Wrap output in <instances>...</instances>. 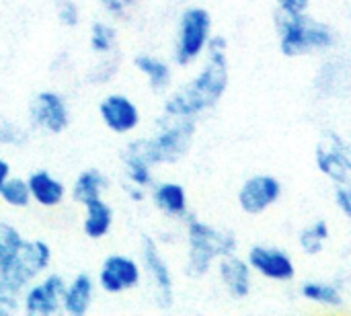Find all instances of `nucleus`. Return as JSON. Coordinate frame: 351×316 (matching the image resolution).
<instances>
[{"label": "nucleus", "instance_id": "nucleus-1", "mask_svg": "<svg viewBox=\"0 0 351 316\" xmlns=\"http://www.w3.org/2000/svg\"><path fill=\"white\" fill-rule=\"evenodd\" d=\"M228 43L222 35H212L206 49L204 68L162 103V115L197 119L218 105L228 88Z\"/></svg>", "mask_w": 351, "mask_h": 316}, {"label": "nucleus", "instance_id": "nucleus-2", "mask_svg": "<svg viewBox=\"0 0 351 316\" xmlns=\"http://www.w3.org/2000/svg\"><path fill=\"white\" fill-rule=\"evenodd\" d=\"M195 119L162 115L152 136L136 138L132 144L152 167L173 165L189 152L195 138Z\"/></svg>", "mask_w": 351, "mask_h": 316}, {"label": "nucleus", "instance_id": "nucleus-3", "mask_svg": "<svg viewBox=\"0 0 351 316\" xmlns=\"http://www.w3.org/2000/svg\"><path fill=\"white\" fill-rule=\"evenodd\" d=\"M185 239H187L185 271L189 278H204L206 274H210L214 263L237 251V239L230 232H222L212 224L191 216L187 218Z\"/></svg>", "mask_w": 351, "mask_h": 316}, {"label": "nucleus", "instance_id": "nucleus-4", "mask_svg": "<svg viewBox=\"0 0 351 316\" xmlns=\"http://www.w3.org/2000/svg\"><path fill=\"white\" fill-rule=\"evenodd\" d=\"M280 29V49L288 58L308 56L315 51H323L335 43L333 31L306 16L304 12H280L278 16Z\"/></svg>", "mask_w": 351, "mask_h": 316}, {"label": "nucleus", "instance_id": "nucleus-5", "mask_svg": "<svg viewBox=\"0 0 351 316\" xmlns=\"http://www.w3.org/2000/svg\"><path fill=\"white\" fill-rule=\"evenodd\" d=\"M51 265V247L41 241L33 239L27 241L19 255L0 269V298H21L23 290L41 278Z\"/></svg>", "mask_w": 351, "mask_h": 316}, {"label": "nucleus", "instance_id": "nucleus-6", "mask_svg": "<svg viewBox=\"0 0 351 316\" xmlns=\"http://www.w3.org/2000/svg\"><path fill=\"white\" fill-rule=\"evenodd\" d=\"M212 39V14L204 6H189L179 16V29L173 49L177 66H191L197 62Z\"/></svg>", "mask_w": 351, "mask_h": 316}, {"label": "nucleus", "instance_id": "nucleus-7", "mask_svg": "<svg viewBox=\"0 0 351 316\" xmlns=\"http://www.w3.org/2000/svg\"><path fill=\"white\" fill-rule=\"evenodd\" d=\"M140 263H142L146 280L150 282L156 304L160 308H171L175 300L173 271L169 267L167 257L160 251V245L148 234H142L140 239Z\"/></svg>", "mask_w": 351, "mask_h": 316}, {"label": "nucleus", "instance_id": "nucleus-8", "mask_svg": "<svg viewBox=\"0 0 351 316\" xmlns=\"http://www.w3.org/2000/svg\"><path fill=\"white\" fill-rule=\"evenodd\" d=\"M142 280H144V269H142L140 259L132 255H123V253L107 255L97 274L99 290L111 296H119V294L140 288Z\"/></svg>", "mask_w": 351, "mask_h": 316}, {"label": "nucleus", "instance_id": "nucleus-9", "mask_svg": "<svg viewBox=\"0 0 351 316\" xmlns=\"http://www.w3.org/2000/svg\"><path fill=\"white\" fill-rule=\"evenodd\" d=\"M66 280L60 274H43L21 294V313L25 316L62 315V296Z\"/></svg>", "mask_w": 351, "mask_h": 316}, {"label": "nucleus", "instance_id": "nucleus-10", "mask_svg": "<svg viewBox=\"0 0 351 316\" xmlns=\"http://www.w3.org/2000/svg\"><path fill=\"white\" fill-rule=\"evenodd\" d=\"M29 123L49 136H60L70 125V105L58 90H39L27 109Z\"/></svg>", "mask_w": 351, "mask_h": 316}, {"label": "nucleus", "instance_id": "nucleus-11", "mask_svg": "<svg viewBox=\"0 0 351 316\" xmlns=\"http://www.w3.org/2000/svg\"><path fill=\"white\" fill-rule=\"evenodd\" d=\"M103 125L115 136H130L138 132L142 123V113L138 103L123 93H109L97 105Z\"/></svg>", "mask_w": 351, "mask_h": 316}, {"label": "nucleus", "instance_id": "nucleus-12", "mask_svg": "<svg viewBox=\"0 0 351 316\" xmlns=\"http://www.w3.org/2000/svg\"><path fill=\"white\" fill-rule=\"evenodd\" d=\"M247 263L255 274L271 282H292L296 276L294 259L286 251L276 247H265V245L251 247L247 255Z\"/></svg>", "mask_w": 351, "mask_h": 316}, {"label": "nucleus", "instance_id": "nucleus-13", "mask_svg": "<svg viewBox=\"0 0 351 316\" xmlns=\"http://www.w3.org/2000/svg\"><path fill=\"white\" fill-rule=\"evenodd\" d=\"M282 197V183L271 175H255L247 179L239 191V206L249 216H259Z\"/></svg>", "mask_w": 351, "mask_h": 316}, {"label": "nucleus", "instance_id": "nucleus-14", "mask_svg": "<svg viewBox=\"0 0 351 316\" xmlns=\"http://www.w3.org/2000/svg\"><path fill=\"white\" fill-rule=\"evenodd\" d=\"M317 167L335 183H348L351 179V146L341 138L331 136L329 142L317 150Z\"/></svg>", "mask_w": 351, "mask_h": 316}, {"label": "nucleus", "instance_id": "nucleus-15", "mask_svg": "<svg viewBox=\"0 0 351 316\" xmlns=\"http://www.w3.org/2000/svg\"><path fill=\"white\" fill-rule=\"evenodd\" d=\"M27 183H29L33 204L39 208H45V210L60 208L66 202V197L70 195L68 185L45 169H37V171L29 173Z\"/></svg>", "mask_w": 351, "mask_h": 316}, {"label": "nucleus", "instance_id": "nucleus-16", "mask_svg": "<svg viewBox=\"0 0 351 316\" xmlns=\"http://www.w3.org/2000/svg\"><path fill=\"white\" fill-rule=\"evenodd\" d=\"M150 199L154 208L173 220L189 218V197L181 183L177 181H160L150 187Z\"/></svg>", "mask_w": 351, "mask_h": 316}, {"label": "nucleus", "instance_id": "nucleus-17", "mask_svg": "<svg viewBox=\"0 0 351 316\" xmlns=\"http://www.w3.org/2000/svg\"><path fill=\"white\" fill-rule=\"evenodd\" d=\"M97 280L90 274H76L66 282L62 296V313L66 316H84L95 304Z\"/></svg>", "mask_w": 351, "mask_h": 316}, {"label": "nucleus", "instance_id": "nucleus-18", "mask_svg": "<svg viewBox=\"0 0 351 316\" xmlns=\"http://www.w3.org/2000/svg\"><path fill=\"white\" fill-rule=\"evenodd\" d=\"M218 276H220V282L224 284L226 292L232 298L241 300V298H247L251 294L253 269L247 263V259H241L234 253L228 257H222L218 261Z\"/></svg>", "mask_w": 351, "mask_h": 316}, {"label": "nucleus", "instance_id": "nucleus-19", "mask_svg": "<svg viewBox=\"0 0 351 316\" xmlns=\"http://www.w3.org/2000/svg\"><path fill=\"white\" fill-rule=\"evenodd\" d=\"M84 210L82 216V232L90 241H103L109 236L113 224H115V212L111 204L103 197L88 199L86 204L80 206Z\"/></svg>", "mask_w": 351, "mask_h": 316}, {"label": "nucleus", "instance_id": "nucleus-20", "mask_svg": "<svg viewBox=\"0 0 351 316\" xmlns=\"http://www.w3.org/2000/svg\"><path fill=\"white\" fill-rule=\"evenodd\" d=\"M134 68L138 70V74L148 82V86L154 93H167L171 82H173V68L167 60L148 53V51H140L134 58Z\"/></svg>", "mask_w": 351, "mask_h": 316}, {"label": "nucleus", "instance_id": "nucleus-21", "mask_svg": "<svg viewBox=\"0 0 351 316\" xmlns=\"http://www.w3.org/2000/svg\"><path fill=\"white\" fill-rule=\"evenodd\" d=\"M121 165H123V177H125L123 183L150 191V187L154 185V167L134 148L132 142L125 144L121 152Z\"/></svg>", "mask_w": 351, "mask_h": 316}, {"label": "nucleus", "instance_id": "nucleus-22", "mask_svg": "<svg viewBox=\"0 0 351 316\" xmlns=\"http://www.w3.org/2000/svg\"><path fill=\"white\" fill-rule=\"evenodd\" d=\"M109 189V179L99 169H84L76 175L74 183L70 185V197L74 204L82 206L88 199L103 197Z\"/></svg>", "mask_w": 351, "mask_h": 316}, {"label": "nucleus", "instance_id": "nucleus-23", "mask_svg": "<svg viewBox=\"0 0 351 316\" xmlns=\"http://www.w3.org/2000/svg\"><path fill=\"white\" fill-rule=\"evenodd\" d=\"M88 47L99 58L113 56L117 47V29L107 21H95L88 31Z\"/></svg>", "mask_w": 351, "mask_h": 316}, {"label": "nucleus", "instance_id": "nucleus-24", "mask_svg": "<svg viewBox=\"0 0 351 316\" xmlns=\"http://www.w3.org/2000/svg\"><path fill=\"white\" fill-rule=\"evenodd\" d=\"M300 294L308 302H315V304H321V306H329V308L341 306V302H343L341 290L335 284H329V282H306L302 286Z\"/></svg>", "mask_w": 351, "mask_h": 316}, {"label": "nucleus", "instance_id": "nucleus-25", "mask_svg": "<svg viewBox=\"0 0 351 316\" xmlns=\"http://www.w3.org/2000/svg\"><path fill=\"white\" fill-rule=\"evenodd\" d=\"M0 202L12 210H25L33 204L31 199V191H29V183L23 177H8L2 191H0Z\"/></svg>", "mask_w": 351, "mask_h": 316}, {"label": "nucleus", "instance_id": "nucleus-26", "mask_svg": "<svg viewBox=\"0 0 351 316\" xmlns=\"http://www.w3.org/2000/svg\"><path fill=\"white\" fill-rule=\"evenodd\" d=\"M25 245V236L21 234V230L14 224L2 222L0 224V269L6 267L23 249Z\"/></svg>", "mask_w": 351, "mask_h": 316}, {"label": "nucleus", "instance_id": "nucleus-27", "mask_svg": "<svg viewBox=\"0 0 351 316\" xmlns=\"http://www.w3.org/2000/svg\"><path fill=\"white\" fill-rule=\"evenodd\" d=\"M329 236H331L329 224L325 220H317L300 232V247L308 255H319L325 249V243L329 241Z\"/></svg>", "mask_w": 351, "mask_h": 316}, {"label": "nucleus", "instance_id": "nucleus-28", "mask_svg": "<svg viewBox=\"0 0 351 316\" xmlns=\"http://www.w3.org/2000/svg\"><path fill=\"white\" fill-rule=\"evenodd\" d=\"M56 16L62 27L74 29L80 25V6L76 0H56Z\"/></svg>", "mask_w": 351, "mask_h": 316}, {"label": "nucleus", "instance_id": "nucleus-29", "mask_svg": "<svg viewBox=\"0 0 351 316\" xmlns=\"http://www.w3.org/2000/svg\"><path fill=\"white\" fill-rule=\"evenodd\" d=\"M115 74H117V62L111 56H103L101 62L88 70L86 80L90 84H103V82H109Z\"/></svg>", "mask_w": 351, "mask_h": 316}, {"label": "nucleus", "instance_id": "nucleus-30", "mask_svg": "<svg viewBox=\"0 0 351 316\" xmlns=\"http://www.w3.org/2000/svg\"><path fill=\"white\" fill-rule=\"evenodd\" d=\"M27 140V132L4 117H0V146H16Z\"/></svg>", "mask_w": 351, "mask_h": 316}, {"label": "nucleus", "instance_id": "nucleus-31", "mask_svg": "<svg viewBox=\"0 0 351 316\" xmlns=\"http://www.w3.org/2000/svg\"><path fill=\"white\" fill-rule=\"evenodd\" d=\"M140 2H142V0H99L101 8H103L109 16H113V19L125 16L128 10L134 8V6L140 4Z\"/></svg>", "mask_w": 351, "mask_h": 316}, {"label": "nucleus", "instance_id": "nucleus-32", "mask_svg": "<svg viewBox=\"0 0 351 316\" xmlns=\"http://www.w3.org/2000/svg\"><path fill=\"white\" fill-rule=\"evenodd\" d=\"M335 204L341 210V214L351 220V185L350 183H339L335 189Z\"/></svg>", "mask_w": 351, "mask_h": 316}, {"label": "nucleus", "instance_id": "nucleus-33", "mask_svg": "<svg viewBox=\"0 0 351 316\" xmlns=\"http://www.w3.org/2000/svg\"><path fill=\"white\" fill-rule=\"evenodd\" d=\"M284 12H306L308 0H276Z\"/></svg>", "mask_w": 351, "mask_h": 316}, {"label": "nucleus", "instance_id": "nucleus-34", "mask_svg": "<svg viewBox=\"0 0 351 316\" xmlns=\"http://www.w3.org/2000/svg\"><path fill=\"white\" fill-rule=\"evenodd\" d=\"M10 175H12V173H10V162H8L6 158L0 156V191H2V187H4V183H6V179H8Z\"/></svg>", "mask_w": 351, "mask_h": 316}]
</instances>
